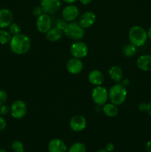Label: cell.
I'll use <instances>...</instances> for the list:
<instances>
[{
  "instance_id": "8",
  "label": "cell",
  "mask_w": 151,
  "mask_h": 152,
  "mask_svg": "<svg viewBox=\"0 0 151 152\" xmlns=\"http://www.w3.org/2000/svg\"><path fill=\"white\" fill-rule=\"evenodd\" d=\"M36 26L38 32L46 34L52 28V19L50 15L44 13L37 17Z\"/></svg>"
},
{
  "instance_id": "4",
  "label": "cell",
  "mask_w": 151,
  "mask_h": 152,
  "mask_svg": "<svg viewBox=\"0 0 151 152\" xmlns=\"http://www.w3.org/2000/svg\"><path fill=\"white\" fill-rule=\"evenodd\" d=\"M64 34L68 38L74 41H78L84 38V29L81 27L78 22H68L66 28L63 31Z\"/></svg>"
},
{
  "instance_id": "25",
  "label": "cell",
  "mask_w": 151,
  "mask_h": 152,
  "mask_svg": "<svg viewBox=\"0 0 151 152\" xmlns=\"http://www.w3.org/2000/svg\"><path fill=\"white\" fill-rule=\"evenodd\" d=\"M12 148L14 152H23L24 145L20 140H15L12 143Z\"/></svg>"
},
{
  "instance_id": "11",
  "label": "cell",
  "mask_w": 151,
  "mask_h": 152,
  "mask_svg": "<svg viewBox=\"0 0 151 152\" xmlns=\"http://www.w3.org/2000/svg\"><path fill=\"white\" fill-rule=\"evenodd\" d=\"M96 20V16L93 12L85 11L81 13L78 18V24L84 30L89 29L95 24Z\"/></svg>"
},
{
  "instance_id": "15",
  "label": "cell",
  "mask_w": 151,
  "mask_h": 152,
  "mask_svg": "<svg viewBox=\"0 0 151 152\" xmlns=\"http://www.w3.org/2000/svg\"><path fill=\"white\" fill-rule=\"evenodd\" d=\"M88 80L90 84L95 86H102L105 81V76L99 70H93L88 74Z\"/></svg>"
},
{
  "instance_id": "20",
  "label": "cell",
  "mask_w": 151,
  "mask_h": 152,
  "mask_svg": "<svg viewBox=\"0 0 151 152\" xmlns=\"http://www.w3.org/2000/svg\"><path fill=\"white\" fill-rule=\"evenodd\" d=\"M102 111L104 114L109 117H114L118 114V108L117 105H114L112 102L110 103H105L102 105Z\"/></svg>"
},
{
  "instance_id": "30",
  "label": "cell",
  "mask_w": 151,
  "mask_h": 152,
  "mask_svg": "<svg viewBox=\"0 0 151 152\" xmlns=\"http://www.w3.org/2000/svg\"><path fill=\"white\" fill-rule=\"evenodd\" d=\"M6 126H7V122L5 119L3 117V116L0 115V132L5 129Z\"/></svg>"
},
{
  "instance_id": "33",
  "label": "cell",
  "mask_w": 151,
  "mask_h": 152,
  "mask_svg": "<svg viewBox=\"0 0 151 152\" xmlns=\"http://www.w3.org/2000/svg\"><path fill=\"white\" fill-rule=\"evenodd\" d=\"M145 148H146L147 152H151V140L148 141V142H147Z\"/></svg>"
},
{
  "instance_id": "31",
  "label": "cell",
  "mask_w": 151,
  "mask_h": 152,
  "mask_svg": "<svg viewBox=\"0 0 151 152\" xmlns=\"http://www.w3.org/2000/svg\"><path fill=\"white\" fill-rule=\"evenodd\" d=\"M147 103H145V102H142V103L139 104V110L142 112H145L147 111Z\"/></svg>"
},
{
  "instance_id": "18",
  "label": "cell",
  "mask_w": 151,
  "mask_h": 152,
  "mask_svg": "<svg viewBox=\"0 0 151 152\" xmlns=\"http://www.w3.org/2000/svg\"><path fill=\"white\" fill-rule=\"evenodd\" d=\"M108 74L110 78L115 83H119L120 82L122 81L123 76H124L122 69L118 65L111 66L108 71Z\"/></svg>"
},
{
  "instance_id": "37",
  "label": "cell",
  "mask_w": 151,
  "mask_h": 152,
  "mask_svg": "<svg viewBox=\"0 0 151 152\" xmlns=\"http://www.w3.org/2000/svg\"><path fill=\"white\" fill-rule=\"evenodd\" d=\"M147 33L148 39H150L151 40V27H150V28L148 29V31H147Z\"/></svg>"
},
{
  "instance_id": "36",
  "label": "cell",
  "mask_w": 151,
  "mask_h": 152,
  "mask_svg": "<svg viewBox=\"0 0 151 152\" xmlns=\"http://www.w3.org/2000/svg\"><path fill=\"white\" fill-rule=\"evenodd\" d=\"M62 1H65V3H67V4H74L77 0H62Z\"/></svg>"
},
{
  "instance_id": "7",
  "label": "cell",
  "mask_w": 151,
  "mask_h": 152,
  "mask_svg": "<svg viewBox=\"0 0 151 152\" xmlns=\"http://www.w3.org/2000/svg\"><path fill=\"white\" fill-rule=\"evenodd\" d=\"M89 49L87 45L80 40L75 41L70 48V52L73 57L77 59H83L88 54Z\"/></svg>"
},
{
  "instance_id": "9",
  "label": "cell",
  "mask_w": 151,
  "mask_h": 152,
  "mask_svg": "<svg viewBox=\"0 0 151 152\" xmlns=\"http://www.w3.org/2000/svg\"><path fill=\"white\" fill-rule=\"evenodd\" d=\"M40 5L44 13L54 14L58 12L62 6V0H40Z\"/></svg>"
},
{
  "instance_id": "21",
  "label": "cell",
  "mask_w": 151,
  "mask_h": 152,
  "mask_svg": "<svg viewBox=\"0 0 151 152\" xmlns=\"http://www.w3.org/2000/svg\"><path fill=\"white\" fill-rule=\"evenodd\" d=\"M136 50H137V47L130 43L124 46L123 48V53L127 57H132L136 53Z\"/></svg>"
},
{
  "instance_id": "29",
  "label": "cell",
  "mask_w": 151,
  "mask_h": 152,
  "mask_svg": "<svg viewBox=\"0 0 151 152\" xmlns=\"http://www.w3.org/2000/svg\"><path fill=\"white\" fill-rule=\"evenodd\" d=\"M7 100V94L4 91L0 90V106L3 104H5Z\"/></svg>"
},
{
  "instance_id": "1",
  "label": "cell",
  "mask_w": 151,
  "mask_h": 152,
  "mask_svg": "<svg viewBox=\"0 0 151 152\" xmlns=\"http://www.w3.org/2000/svg\"><path fill=\"white\" fill-rule=\"evenodd\" d=\"M10 48L13 53L23 55L29 51L31 47L30 39L23 34L12 37L10 41Z\"/></svg>"
},
{
  "instance_id": "17",
  "label": "cell",
  "mask_w": 151,
  "mask_h": 152,
  "mask_svg": "<svg viewBox=\"0 0 151 152\" xmlns=\"http://www.w3.org/2000/svg\"><path fill=\"white\" fill-rule=\"evenodd\" d=\"M68 150L66 145L60 139H53L48 144L49 152H66Z\"/></svg>"
},
{
  "instance_id": "13",
  "label": "cell",
  "mask_w": 151,
  "mask_h": 152,
  "mask_svg": "<svg viewBox=\"0 0 151 152\" xmlns=\"http://www.w3.org/2000/svg\"><path fill=\"white\" fill-rule=\"evenodd\" d=\"M83 62L81 59L77 58H71L68 61L66 65V68L68 72L71 74H78L83 70Z\"/></svg>"
},
{
  "instance_id": "5",
  "label": "cell",
  "mask_w": 151,
  "mask_h": 152,
  "mask_svg": "<svg viewBox=\"0 0 151 152\" xmlns=\"http://www.w3.org/2000/svg\"><path fill=\"white\" fill-rule=\"evenodd\" d=\"M91 97L96 105L102 106L107 103L109 99L108 91L102 86H96L92 91Z\"/></svg>"
},
{
  "instance_id": "32",
  "label": "cell",
  "mask_w": 151,
  "mask_h": 152,
  "mask_svg": "<svg viewBox=\"0 0 151 152\" xmlns=\"http://www.w3.org/2000/svg\"><path fill=\"white\" fill-rule=\"evenodd\" d=\"M114 145L113 143H111V142H110V143H108L107 145H106V148H105V150H106L107 152H112L114 150Z\"/></svg>"
},
{
  "instance_id": "35",
  "label": "cell",
  "mask_w": 151,
  "mask_h": 152,
  "mask_svg": "<svg viewBox=\"0 0 151 152\" xmlns=\"http://www.w3.org/2000/svg\"><path fill=\"white\" fill-rule=\"evenodd\" d=\"M147 112L151 117V101L147 103Z\"/></svg>"
},
{
  "instance_id": "3",
  "label": "cell",
  "mask_w": 151,
  "mask_h": 152,
  "mask_svg": "<svg viewBox=\"0 0 151 152\" xmlns=\"http://www.w3.org/2000/svg\"><path fill=\"white\" fill-rule=\"evenodd\" d=\"M147 33L144 28L139 25L133 26L129 31V39L131 44L139 48L143 46L147 40Z\"/></svg>"
},
{
  "instance_id": "24",
  "label": "cell",
  "mask_w": 151,
  "mask_h": 152,
  "mask_svg": "<svg viewBox=\"0 0 151 152\" xmlns=\"http://www.w3.org/2000/svg\"><path fill=\"white\" fill-rule=\"evenodd\" d=\"M8 31L11 34L12 37H13V36H16L18 34H22L21 33L22 32V28H21L20 25L19 24L16 23V22H12L10 26L8 27Z\"/></svg>"
},
{
  "instance_id": "2",
  "label": "cell",
  "mask_w": 151,
  "mask_h": 152,
  "mask_svg": "<svg viewBox=\"0 0 151 152\" xmlns=\"http://www.w3.org/2000/svg\"><path fill=\"white\" fill-rule=\"evenodd\" d=\"M110 102L115 105H120L125 102L127 97V91L123 84L116 83L108 91Z\"/></svg>"
},
{
  "instance_id": "19",
  "label": "cell",
  "mask_w": 151,
  "mask_h": 152,
  "mask_svg": "<svg viewBox=\"0 0 151 152\" xmlns=\"http://www.w3.org/2000/svg\"><path fill=\"white\" fill-rule=\"evenodd\" d=\"M63 31L59 30L56 27H52L47 33H46V39L50 42H56L59 41L63 36Z\"/></svg>"
},
{
  "instance_id": "6",
  "label": "cell",
  "mask_w": 151,
  "mask_h": 152,
  "mask_svg": "<svg viewBox=\"0 0 151 152\" xmlns=\"http://www.w3.org/2000/svg\"><path fill=\"white\" fill-rule=\"evenodd\" d=\"M10 112L14 119L20 120L25 117L28 112V106L23 100L16 99L10 105Z\"/></svg>"
},
{
  "instance_id": "41",
  "label": "cell",
  "mask_w": 151,
  "mask_h": 152,
  "mask_svg": "<svg viewBox=\"0 0 151 152\" xmlns=\"http://www.w3.org/2000/svg\"><path fill=\"white\" fill-rule=\"evenodd\" d=\"M23 152H25V151H23Z\"/></svg>"
},
{
  "instance_id": "12",
  "label": "cell",
  "mask_w": 151,
  "mask_h": 152,
  "mask_svg": "<svg viewBox=\"0 0 151 152\" xmlns=\"http://www.w3.org/2000/svg\"><path fill=\"white\" fill-rule=\"evenodd\" d=\"M69 125L73 132H80L87 126V120L82 115H75L70 119Z\"/></svg>"
},
{
  "instance_id": "40",
  "label": "cell",
  "mask_w": 151,
  "mask_h": 152,
  "mask_svg": "<svg viewBox=\"0 0 151 152\" xmlns=\"http://www.w3.org/2000/svg\"><path fill=\"white\" fill-rule=\"evenodd\" d=\"M150 54H151V52H150Z\"/></svg>"
},
{
  "instance_id": "38",
  "label": "cell",
  "mask_w": 151,
  "mask_h": 152,
  "mask_svg": "<svg viewBox=\"0 0 151 152\" xmlns=\"http://www.w3.org/2000/svg\"><path fill=\"white\" fill-rule=\"evenodd\" d=\"M97 152H107V151L105 149H102V150H99V151H98Z\"/></svg>"
},
{
  "instance_id": "28",
  "label": "cell",
  "mask_w": 151,
  "mask_h": 152,
  "mask_svg": "<svg viewBox=\"0 0 151 152\" xmlns=\"http://www.w3.org/2000/svg\"><path fill=\"white\" fill-rule=\"evenodd\" d=\"M10 108L7 105L3 104L0 106V115L1 116H5L10 112Z\"/></svg>"
},
{
  "instance_id": "22",
  "label": "cell",
  "mask_w": 151,
  "mask_h": 152,
  "mask_svg": "<svg viewBox=\"0 0 151 152\" xmlns=\"http://www.w3.org/2000/svg\"><path fill=\"white\" fill-rule=\"evenodd\" d=\"M12 38L11 34L8 31L4 29H0V44L5 45L10 42Z\"/></svg>"
},
{
  "instance_id": "26",
  "label": "cell",
  "mask_w": 151,
  "mask_h": 152,
  "mask_svg": "<svg viewBox=\"0 0 151 152\" xmlns=\"http://www.w3.org/2000/svg\"><path fill=\"white\" fill-rule=\"evenodd\" d=\"M67 25H68V22L65 20H64L63 19H59L58 20L56 21L55 22V27L57 28H59L61 31H64V30L66 28Z\"/></svg>"
},
{
  "instance_id": "39",
  "label": "cell",
  "mask_w": 151,
  "mask_h": 152,
  "mask_svg": "<svg viewBox=\"0 0 151 152\" xmlns=\"http://www.w3.org/2000/svg\"><path fill=\"white\" fill-rule=\"evenodd\" d=\"M0 152H7V151L4 149H3V148H0Z\"/></svg>"
},
{
  "instance_id": "14",
  "label": "cell",
  "mask_w": 151,
  "mask_h": 152,
  "mask_svg": "<svg viewBox=\"0 0 151 152\" xmlns=\"http://www.w3.org/2000/svg\"><path fill=\"white\" fill-rule=\"evenodd\" d=\"M13 14L9 9L2 8L0 10V28H8L13 22Z\"/></svg>"
},
{
  "instance_id": "10",
  "label": "cell",
  "mask_w": 151,
  "mask_h": 152,
  "mask_svg": "<svg viewBox=\"0 0 151 152\" xmlns=\"http://www.w3.org/2000/svg\"><path fill=\"white\" fill-rule=\"evenodd\" d=\"M79 16V10L73 4L65 6L62 11V17L67 22L75 21Z\"/></svg>"
},
{
  "instance_id": "34",
  "label": "cell",
  "mask_w": 151,
  "mask_h": 152,
  "mask_svg": "<svg viewBox=\"0 0 151 152\" xmlns=\"http://www.w3.org/2000/svg\"><path fill=\"white\" fill-rule=\"evenodd\" d=\"M93 0H79L80 2L82 4H84V5H87V4H89L90 3H91V1Z\"/></svg>"
},
{
  "instance_id": "16",
  "label": "cell",
  "mask_w": 151,
  "mask_h": 152,
  "mask_svg": "<svg viewBox=\"0 0 151 152\" xmlns=\"http://www.w3.org/2000/svg\"><path fill=\"white\" fill-rule=\"evenodd\" d=\"M138 68L142 71H151V54H144L139 56L136 61Z\"/></svg>"
},
{
  "instance_id": "27",
  "label": "cell",
  "mask_w": 151,
  "mask_h": 152,
  "mask_svg": "<svg viewBox=\"0 0 151 152\" xmlns=\"http://www.w3.org/2000/svg\"><path fill=\"white\" fill-rule=\"evenodd\" d=\"M33 15L36 17H38L39 16H41V14L44 13V10H43L42 7H41V5H38V6H36L34 7V8L33 9Z\"/></svg>"
},
{
  "instance_id": "23",
  "label": "cell",
  "mask_w": 151,
  "mask_h": 152,
  "mask_svg": "<svg viewBox=\"0 0 151 152\" xmlns=\"http://www.w3.org/2000/svg\"><path fill=\"white\" fill-rule=\"evenodd\" d=\"M86 146L81 142H75L68 149V152H86Z\"/></svg>"
}]
</instances>
